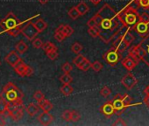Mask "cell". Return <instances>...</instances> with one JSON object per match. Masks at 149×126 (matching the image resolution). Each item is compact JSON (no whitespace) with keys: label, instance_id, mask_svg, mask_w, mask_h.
Returning <instances> with one entry per match:
<instances>
[{"label":"cell","instance_id":"6da1fadb","mask_svg":"<svg viewBox=\"0 0 149 126\" xmlns=\"http://www.w3.org/2000/svg\"><path fill=\"white\" fill-rule=\"evenodd\" d=\"M88 26H97L99 27V38L106 44L111 42L120 28L123 26L118 12L108 4L104 5L101 9L88 21Z\"/></svg>","mask_w":149,"mask_h":126},{"label":"cell","instance_id":"7a4b0ae2","mask_svg":"<svg viewBox=\"0 0 149 126\" xmlns=\"http://www.w3.org/2000/svg\"><path fill=\"white\" fill-rule=\"evenodd\" d=\"M140 8L139 0H132V1L119 12L118 16L122 25L127 28L133 29L134 26L139 21V9Z\"/></svg>","mask_w":149,"mask_h":126},{"label":"cell","instance_id":"3957f363","mask_svg":"<svg viewBox=\"0 0 149 126\" xmlns=\"http://www.w3.org/2000/svg\"><path fill=\"white\" fill-rule=\"evenodd\" d=\"M128 54L136 59L139 62L143 61L149 68V33L135 46H132Z\"/></svg>","mask_w":149,"mask_h":126},{"label":"cell","instance_id":"277c9868","mask_svg":"<svg viewBox=\"0 0 149 126\" xmlns=\"http://www.w3.org/2000/svg\"><path fill=\"white\" fill-rule=\"evenodd\" d=\"M23 96V93L16 87V85L12 82H9L4 87L3 92L0 95V98L4 99L6 102L21 101Z\"/></svg>","mask_w":149,"mask_h":126},{"label":"cell","instance_id":"5b68a950","mask_svg":"<svg viewBox=\"0 0 149 126\" xmlns=\"http://www.w3.org/2000/svg\"><path fill=\"white\" fill-rule=\"evenodd\" d=\"M111 101L115 109V114L118 116H120L127 107L131 106L132 97L127 94H125L123 96L120 94H118L114 96L113 100Z\"/></svg>","mask_w":149,"mask_h":126},{"label":"cell","instance_id":"8992f818","mask_svg":"<svg viewBox=\"0 0 149 126\" xmlns=\"http://www.w3.org/2000/svg\"><path fill=\"white\" fill-rule=\"evenodd\" d=\"M103 59L111 67H115L121 59V54L117 50L111 48L104 54Z\"/></svg>","mask_w":149,"mask_h":126},{"label":"cell","instance_id":"52a82bcc","mask_svg":"<svg viewBox=\"0 0 149 126\" xmlns=\"http://www.w3.org/2000/svg\"><path fill=\"white\" fill-rule=\"evenodd\" d=\"M18 24H19V20L13 12H9L6 16V18H4L0 21V26L4 28L6 32L15 27Z\"/></svg>","mask_w":149,"mask_h":126},{"label":"cell","instance_id":"ba28073f","mask_svg":"<svg viewBox=\"0 0 149 126\" xmlns=\"http://www.w3.org/2000/svg\"><path fill=\"white\" fill-rule=\"evenodd\" d=\"M21 33H23V35L28 40H31V41L33 40L36 38V36L40 33V32L38 31V29L35 27L33 22H28L25 26V27L23 28V30H22Z\"/></svg>","mask_w":149,"mask_h":126},{"label":"cell","instance_id":"9c48e42d","mask_svg":"<svg viewBox=\"0 0 149 126\" xmlns=\"http://www.w3.org/2000/svg\"><path fill=\"white\" fill-rule=\"evenodd\" d=\"M15 72L22 76V77H25V76H31L33 74V70L31 67H29L28 65L25 64L24 61L21 60L18 64L13 68Z\"/></svg>","mask_w":149,"mask_h":126},{"label":"cell","instance_id":"30bf717a","mask_svg":"<svg viewBox=\"0 0 149 126\" xmlns=\"http://www.w3.org/2000/svg\"><path fill=\"white\" fill-rule=\"evenodd\" d=\"M137 83L138 80L132 73H128L121 79V84L128 90L132 89Z\"/></svg>","mask_w":149,"mask_h":126},{"label":"cell","instance_id":"8fae6325","mask_svg":"<svg viewBox=\"0 0 149 126\" xmlns=\"http://www.w3.org/2000/svg\"><path fill=\"white\" fill-rule=\"evenodd\" d=\"M132 30L135 31L140 36L144 37L149 33V23L144 22L142 20H139L137 24L134 26Z\"/></svg>","mask_w":149,"mask_h":126},{"label":"cell","instance_id":"7c38bea8","mask_svg":"<svg viewBox=\"0 0 149 126\" xmlns=\"http://www.w3.org/2000/svg\"><path fill=\"white\" fill-rule=\"evenodd\" d=\"M101 113L106 117H111L115 114V109L112 103V101H107L104 105H102L99 109Z\"/></svg>","mask_w":149,"mask_h":126},{"label":"cell","instance_id":"4fadbf2b","mask_svg":"<svg viewBox=\"0 0 149 126\" xmlns=\"http://www.w3.org/2000/svg\"><path fill=\"white\" fill-rule=\"evenodd\" d=\"M121 63L128 71H132L139 64V61L136 59H134L132 56L128 54V56H126L122 60Z\"/></svg>","mask_w":149,"mask_h":126},{"label":"cell","instance_id":"5bb4252c","mask_svg":"<svg viewBox=\"0 0 149 126\" xmlns=\"http://www.w3.org/2000/svg\"><path fill=\"white\" fill-rule=\"evenodd\" d=\"M5 60L10 66H12L13 68L21 60L20 57L19 56V54H18V53L16 51H13L10 53H8L6 55V57L5 58Z\"/></svg>","mask_w":149,"mask_h":126},{"label":"cell","instance_id":"9a60e30c","mask_svg":"<svg viewBox=\"0 0 149 126\" xmlns=\"http://www.w3.org/2000/svg\"><path fill=\"white\" fill-rule=\"evenodd\" d=\"M114 39H115L112 44V48L117 50L120 54H122L127 49V46L124 43V41L121 39V38L119 36H115Z\"/></svg>","mask_w":149,"mask_h":126},{"label":"cell","instance_id":"2e32d148","mask_svg":"<svg viewBox=\"0 0 149 126\" xmlns=\"http://www.w3.org/2000/svg\"><path fill=\"white\" fill-rule=\"evenodd\" d=\"M38 120H39V122L40 123V124H42V125H49V124L53 122L54 116H53L49 112L43 111V113H41V114L39 116Z\"/></svg>","mask_w":149,"mask_h":126},{"label":"cell","instance_id":"e0dca14e","mask_svg":"<svg viewBox=\"0 0 149 126\" xmlns=\"http://www.w3.org/2000/svg\"><path fill=\"white\" fill-rule=\"evenodd\" d=\"M28 22H30V20H26V21H24V22L19 23L15 27H13V29L9 30L7 33H8L10 35H12V36H13V37H16V36H18V35L22 32L23 28L25 27V26H26Z\"/></svg>","mask_w":149,"mask_h":126},{"label":"cell","instance_id":"ac0fdd59","mask_svg":"<svg viewBox=\"0 0 149 126\" xmlns=\"http://www.w3.org/2000/svg\"><path fill=\"white\" fill-rule=\"evenodd\" d=\"M24 109H25V107L23 104H21L18 109H16L15 110L12 111L10 113V116L14 120V121H18V120H20L24 115Z\"/></svg>","mask_w":149,"mask_h":126},{"label":"cell","instance_id":"d6986e66","mask_svg":"<svg viewBox=\"0 0 149 126\" xmlns=\"http://www.w3.org/2000/svg\"><path fill=\"white\" fill-rule=\"evenodd\" d=\"M55 31L61 32V33L65 35L66 38L71 36V35L74 33V29H73L70 26H68V25H60V26L55 29Z\"/></svg>","mask_w":149,"mask_h":126},{"label":"cell","instance_id":"ffe728a7","mask_svg":"<svg viewBox=\"0 0 149 126\" xmlns=\"http://www.w3.org/2000/svg\"><path fill=\"white\" fill-rule=\"evenodd\" d=\"M38 105L43 111H47V112H49L53 109V104L48 100H47L45 98L42 99L41 101L38 102Z\"/></svg>","mask_w":149,"mask_h":126},{"label":"cell","instance_id":"44dd1931","mask_svg":"<svg viewBox=\"0 0 149 126\" xmlns=\"http://www.w3.org/2000/svg\"><path fill=\"white\" fill-rule=\"evenodd\" d=\"M39 107H40L39 105H36L34 103H29L26 110L30 116H34L39 112Z\"/></svg>","mask_w":149,"mask_h":126},{"label":"cell","instance_id":"7402d4cb","mask_svg":"<svg viewBox=\"0 0 149 126\" xmlns=\"http://www.w3.org/2000/svg\"><path fill=\"white\" fill-rule=\"evenodd\" d=\"M77 10H78V12H79V13H80L81 16H84V15L90 11L89 6H88L85 2H84V1L80 2V3L77 6Z\"/></svg>","mask_w":149,"mask_h":126},{"label":"cell","instance_id":"603a6c76","mask_svg":"<svg viewBox=\"0 0 149 126\" xmlns=\"http://www.w3.org/2000/svg\"><path fill=\"white\" fill-rule=\"evenodd\" d=\"M33 24H34L35 27L38 29V31H39L40 33H42V32H43L45 29H47V22H46L44 19H37L36 21L33 22Z\"/></svg>","mask_w":149,"mask_h":126},{"label":"cell","instance_id":"cb8c5ba5","mask_svg":"<svg viewBox=\"0 0 149 126\" xmlns=\"http://www.w3.org/2000/svg\"><path fill=\"white\" fill-rule=\"evenodd\" d=\"M140 9V8H139ZM139 9V20L149 23V11L144 8H141V11Z\"/></svg>","mask_w":149,"mask_h":126},{"label":"cell","instance_id":"d4e9b609","mask_svg":"<svg viewBox=\"0 0 149 126\" xmlns=\"http://www.w3.org/2000/svg\"><path fill=\"white\" fill-rule=\"evenodd\" d=\"M21 104H23L22 102V100L21 101H13V102H7V105H6V108H7V110L11 113L12 111L15 110L16 109H18Z\"/></svg>","mask_w":149,"mask_h":126},{"label":"cell","instance_id":"484cf974","mask_svg":"<svg viewBox=\"0 0 149 126\" xmlns=\"http://www.w3.org/2000/svg\"><path fill=\"white\" fill-rule=\"evenodd\" d=\"M27 49H28V46H27L23 40L19 41V42L16 45V46H15L16 52H17L18 53H19V54H22V53H26V52L27 51Z\"/></svg>","mask_w":149,"mask_h":126},{"label":"cell","instance_id":"4316f807","mask_svg":"<svg viewBox=\"0 0 149 126\" xmlns=\"http://www.w3.org/2000/svg\"><path fill=\"white\" fill-rule=\"evenodd\" d=\"M60 91H61V93L63 96H69V95H71V94L73 93L74 89H73V88L71 87V85H69V84H63V85L61 87Z\"/></svg>","mask_w":149,"mask_h":126},{"label":"cell","instance_id":"83f0119b","mask_svg":"<svg viewBox=\"0 0 149 126\" xmlns=\"http://www.w3.org/2000/svg\"><path fill=\"white\" fill-rule=\"evenodd\" d=\"M86 60H87V58L84 57V55H83V54H77L76 57L74 58L73 63H74V64L76 65L77 68H79Z\"/></svg>","mask_w":149,"mask_h":126},{"label":"cell","instance_id":"f1b7e54d","mask_svg":"<svg viewBox=\"0 0 149 126\" xmlns=\"http://www.w3.org/2000/svg\"><path fill=\"white\" fill-rule=\"evenodd\" d=\"M68 14L69 18L72 19H74H74H78V18L81 16L80 13H79V12H78V10H77V6L71 7V8L69 9Z\"/></svg>","mask_w":149,"mask_h":126},{"label":"cell","instance_id":"f546056e","mask_svg":"<svg viewBox=\"0 0 149 126\" xmlns=\"http://www.w3.org/2000/svg\"><path fill=\"white\" fill-rule=\"evenodd\" d=\"M6 105H7V102L5 101L2 98H0V114H1V115H9L10 116V112L7 110Z\"/></svg>","mask_w":149,"mask_h":126},{"label":"cell","instance_id":"4dcf8cb0","mask_svg":"<svg viewBox=\"0 0 149 126\" xmlns=\"http://www.w3.org/2000/svg\"><path fill=\"white\" fill-rule=\"evenodd\" d=\"M99 27L97 26H89V29H88V33L92 37V38H97L98 37L99 35Z\"/></svg>","mask_w":149,"mask_h":126},{"label":"cell","instance_id":"1f68e13d","mask_svg":"<svg viewBox=\"0 0 149 126\" xmlns=\"http://www.w3.org/2000/svg\"><path fill=\"white\" fill-rule=\"evenodd\" d=\"M60 81L61 82L62 84H70L72 82V81H73V78L69 75V73H64L60 77Z\"/></svg>","mask_w":149,"mask_h":126},{"label":"cell","instance_id":"d6a6232c","mask_svg":"<svg viewBox=\"0 0 149 126\" xmlns=\"http://www.w3.org/2000/svg\"><path fill=\"white\" fill-rule=\"evenodd\" d=\"M55 48H57L56 46H55L54 44H53L52 42H49V41L44 43L43 46H42V49L44 50V52H45L46 53H48V52H50V51L53 50V49H55Z\"/></svg>","mask_w":149,"mask_h":126},{"label":"cell","instance_id":"836d02e7","mask_svg":"<svg viewBox=\"0 0 149 126\" xmlns=\"http://www.w3.org/2000/svg\"><path fill=\"white\" fill-rule=\"evenodd\" d=\"M83 48H84L83 45L80 44V43H78V42H74V43L71 46V50H72V52L74 53H77V54H78V53L83 50Z\"/></svg>","mask_w":149,"mask_h":126},{"label":"cell","instance_id":"e575fe53","mask_svg":"<svg viewBox=\"0 0 149 126\" xmlns=\"http://www.w3.org/2000/svg\"><path fill=\"white\" fill-rule=\"evenodd\" d=\"M91 66H92V63L87 59L83 64L78 68L79 69H81L82 71H84V72H86V71H88L90 69H91Z\"/></svg>","mask_w":149,"mask_h":126},{"label":"cell","instance_id":"d590c367","mask_svg":"<svg viewBox=\"0 0 149 126\" xmlns=\"http://www.w3.org/2000/svg\"><path fill=\"white\" fill-rule=\"evenodd\" d=\"M91 69H92L95 72L98 73V72H100V71L103 69V64H102V63H101L100 61L96 60V61H94V62L92 63Z\"/></svg>","mask_w":149,"mask_h":126},{"label":"cell","instance_id":"8d00e7d4","mask_svg":"<svg viewBox=\"0 0 149 126\" xmlns=\"http://www.w3.org/2000/svg\"><path fill=\"white\" fill-rule=\"evenodd\" d=\"M58 49L57 48H55V49H53V50H51L50 52H48V53H47V56L48 57V59L49 60H56L57 58H58V51H57Z\"/></svg>","mask_w":149,"mask_h":126},{"label":"cell","instance_id":"74e56055","mask_svg":"<svg viewBox=\"0 0 149 126\" xmlns=\"http://www.w3.org/2000/svg\"><path fill=\"white\" fill-rule=\"evenodd\" d=\"M71 116H72V110H64L61 114V117L64 121L66 122H69L71 121Z\"/></svg>","mask_w":149,"mask_h":126},{"label":"cell","instance_id":"f35d334b","mask_svg":"<svg viewBox=\"0 0 149 126\" xmlns=\"http://www.w3.org/2000/svg\"><path fill=\"white\" fill-rule=\"evenodd\" d=\"M81 119V115L77 110H72V116H71V122L76 123L78 122Z\"/></svg>","mask_w":149,"mask_h":126},{"label":"cell","instance_id":"ab89813d","mask_svg":"<svg viewBox=\"0 0 149 126\" xmlns=\"http://www.w3.org/2000/svg\"><path fill=\"white\" fill-rule=\"evenodd\" d=\"M100 94H101V96H103L104 97H108V96L111 94V90L110 89L109 87L104 86V87H103V88L101 89Z\"/></svg>","mask_w":149,"mask_h":126},{"label":"cell","instance_id":"60d3db41","mask_svg":"<svg viewBox=\"0 0 149 126\" xmlns=\"http://www.w3.org/2000/svg\"><path fill=\"white\" fill-rule=\"evenodd\" d=\"M44 98H45V96H44V94L40 90H36L34 92V94H33V99H35L37 102H40V101H41Z\"/></svg>","mask_w":149,"mask_h":126},{"label":"cell","instance_id":"b9f144b4","mask_svg":"<svg viewBox=\"0 0 149 126\" xmlns=\"http://www.w3.org/2000/svg\"><path fill=\"white\" fill-rule=\"evenodd\" d=\"M61 69L64 73H70L73 69V67L69 62H65L61 67Z\"/></svg>","mask_w":149,"mask_h":126},{"label":"cell","instance_id":"7bdbcfd3","mask_svg":"<svg viewBox=\"0 0 149 126\" xmlns=\"http://www.w3.org/2000/svg\"><path fill=\"white\" fill-rule=\"evenodd\" d=\"M54 39H55L57 41L61 42V41H63V40L66 39V37H65V35H64L61 32L54 31Z\"/></svg>","mask_w":149,"mask_h":126},{"label":"cell","instance_id":"ee69618b","mask_svg":"<svg viewBox=\"0 0 149 126\" xmlns=\"http://www.w3.org/2000/svg\"><path fill=\"white\" fill-rule=\"evenodd\" d=\"M43 44H44V43L42 42V40H41L40 39H39V38H35V39L33 40V46L34 48H37V49L42 48Z\"/></svg>","mask_w":149,"mask_h":126},{"label":"cell","instance_id":"f6af8a7d","mask_svg":"<svg viewBox=\"0 0 149 126\" xmlns=\"http://www.w3.org/2000/svg\"><path fill=\"white\" fill-rule=\"evenodd\" d=\"M113 126H125L126 125V123L122 118H118L112 124Z\"/></svg>","mask_w":149,"mask_h":126},{"label":"cell","instance_id":"bcb514c9","mask_svg":"<svg viewBox=\"0 0 149 126\" xmlns=\"http://www.w3.org/2000/svg\"><path fill=\"white\" fill-rule=\"evenodd\" d=\"M144 103L146 104V106L147 108H149V95H146V94H145Z\"/></svg>","mask_w":149,"mask_h":126},{"label":"cell","instance_id":"7dc6e473","mask_svg":"<svg viewBox=\"0 0 149 126\" xmlns=\"http://www.w3.org/2000/svg\"><path fill=\"white\" fill-rule=\"evenodd\" d=\"M90 1L93 4V5H95V6H97V5H98L102 0H90Z\"/></svg>","mask_w":149,"mask_h":126},{"label":"cell","instance_id":"c3c4849f","mask_svg":"<svg viewBox=\"0 0 149 126\" xmlns=\"http://www.w3.org/2000/svg\"><path fill=\"white\" fill-rule=\"evenodd\" d=\"M37 1L39 2V3H40L41 5H45V4H47L49 0H37Z\"/></svg>","mask_w":149,"mask_h":126},{"label":"cell","instance_id":"681fc988","mask_svg":"<svg viewBox=\"0 0 149 126\" xmlns=\"http://www.w3.org/2000/svg\"><path fill=\"white\" fill-rule=\"evenodd\" d=\"M144 94H146V95H149V85L144 89Z\"/></svg>","mask_w":149,"mask_h":126},{"label":"cell","instance_id":"f907efd6","mask_svg":"<svg viewBox=\"0 0 149 126\" xmlns=\"http://www.w3.org/2000/svg\"><path fill=\"white\" fill-rule=\"evenodd\" d=\"M146 10H148V11H149V6H148V7L146 8Z\"/></svg>","mask_w":149,"mask_h":126},{"label":"cell","instance_id":"816d5d0a","mask_svg":"<svg viewBox=\"0 0 149 126\" xmlns=\"http://www.w3.org/2000/svg\"><path fill=\"white\" fill-rule=\"evenodd\" d=\"M0 65H1V62H0Z\"/></svg>","mask_w":149,"mask_h":126}]
</instances>
